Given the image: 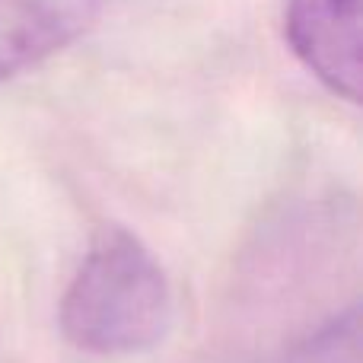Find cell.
Segmentation results:
<instances>
[{
	"instance_id": "cell-1",
	"label": "cell",
	"mask_w": 363,
	"mask_h": 363,
	"mask_svg": "<svg viewBox=\"0 0 363 363\" xmlns=\"http://www.w3.org/2000/svg\"><path fill=\"white\" fill-rule=\"evenodd\" d=\"M169 322L172 287L166 271L134 233L106 226L64 290V338L80 351L121 357L157 347Z\"/></svg>"
},
{
	"instance_id": "cell-2",
	"label": "cell",
	"mask_w": 363,
	"mask_h": 363,
	"mask_svg": "<svg viewBox=\"0 0 363 363\" xmlns=\"http://www.w3.org/2000/svg\"><path fill=\"white\" fill-rule=\"evenodd\" d=\"M284 38L296 61L338 99L360 102V0H287Z\"/></svg>"
},
{
	"instance_id": "cell-3",
	"label": "cell",
	"mask_w": 363,
	"mask_h": 363,
	"mask_svg": "<svg viewBox=\"0 0 363 363\" xmlns=\"http://www.w3.org/2000/svg\"><path fill=\"white\" fill-rule=\"evenodd\" d=\"M102 10L106 0H0V83L80 42Z\"/></svg>"
}]
</instances>
